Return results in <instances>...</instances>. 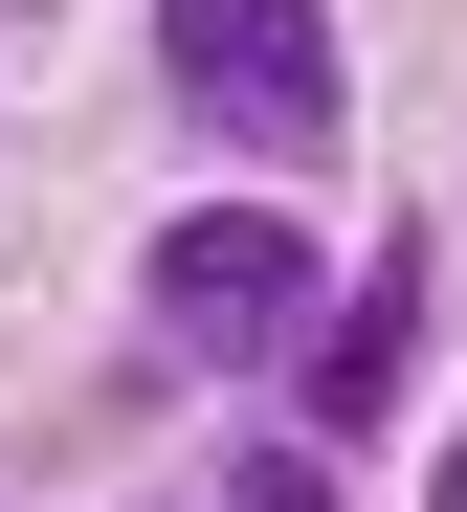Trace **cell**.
<instances>
[{"label":"cell","mask_w":467,"mask_h":512,"mask_svg":"<svg viewBox=\"0 0 467 512\" xmlns=\"http://www.w3.org/2000/svg\"><path fill=\"white\" fill-rule=\"evenodd\" d=\"M445 512H467V446H445Z\"/></svg>","instance_id":"5b68a950"},{"label":"cell","mask_w":467,"mask_h":512,"mask_svg":"<svg viewBox=\"0 0 467 512\" xmlns=\"http://www.w3.org/2000/svg\"><path fill=\"white\" fill-rule=\"evenodd\" d=\"M245 512H334V490H312V468H245Z\"/></svg>","instance_id":"277c9868"},{"label":"cell","mask_w":467,"mask_h":512,"mask_svg":"<svg viewBox=\"0 0 467 512\" xmlns=\"http://www.w3.org/2000/svg\"><path fill=\"white\" fill-rule=\"evenodd\" d=\"M156 67L223 156H334V23L312 0H156Z\"/></svg>","instance_id":"6da1fadb"},{"label":"cell","mask_w":467,"mask_h":512,"mask_svg":"<svg viewBox=\"0 0 467 512\" xmlns=\"http://www.w3.org/2000/svg\"><path fill=\"white\" fill-rule=\"evenodd\" d=\"M156 334H178V357H267V334H334L312 223H290V201H201V223H156Z\"/></svg>","instance_id":"7a4b0ae2"},{"label":"cell","mask_w":467,"mask_h":512,"mask_svg":"<svg viewBox=\"0 0 467 512\" xmlns=\"http://www.w3.org/2000/svg\"><path fill=\"white\" fill-rule=\"evenodd\" d=\"M401 334H423V245H379V290L312 334V423H379L401 401Z\"/></svg>","instance_id":"3957f363"}]
</instances>
